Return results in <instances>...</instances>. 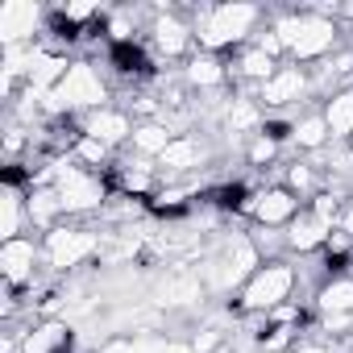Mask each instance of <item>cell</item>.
Listing matches in <instances>:
<instances>
[{"label": "cell", "instance_id": "cell-30", "mask_svg": "<svg viewBox=\"0 0 353 353\" xmlns=\"http://www.w3.org/2000/svg\"><path fill=\"white\" fill-rule=\"evenodd\" d=\"M92 17H96V5H83V0H79V5H67V9H63V21H71V26L92 21Z\"/></svg>", "mask_w": 353, "mask_h": 353}, {"label": "cell", "instance_id": "cell-40", "mask_svg": "<svg viewBox=\"0 0 353 353\" xmlns=\"http://www.w3.org/2000/svg\"><path fill=\"white\" fill-rule=\"evenodd\" d=\"M341 17H353V5H345V9H341Z\"/></svg>", "mask_w": 353, "mask_h": 353}, {"label": "cell", "instance_id": "cell-35", "mask_svg": "<svg viewBox=\"0 0 353 353\" xmlns=\"http://www.w3.org/2000/svg\"><path fill=\"white\" fill-rule=\"evenodd\" d=\"M262 50H266V54H270V59H274V54H279V50H287V46H283V42H279V34H274V30H270V34H266V38H262Z\"/></svg>", "mask_w": 353, "mask_h": 353}, {"label": "cell", "instance_id": "cell-33", "mask_svg": "<svg viewBox=\"0 0 353 353\" xmlns=\"http://www.w3.org/2000/svg\"><path fill=\"white\" fill-rule=\"evenodd\" d=\"M312 212H316V216H320V221H328V225H332V221H336V200H332V196H320V200H316V208H312Z\"/></svg>", "mask_w": 353, "mask_h": 353}, {"label": "cell", "instance_id": "cell-34", "mask_svg": "<svg viewBox=\"0 0 353 353\" xmlns=\"http://www.w3.org/2000/svg\"><path fill=\"white\" fill-rule=\"evenodd\" d=\"M150 188V174L137 170V174H125V192H145Z\"/></svg>", "mask_w": 353, "mask_h": 353}, {"label": "cell", "instance_id": "cell-24", "mask_svg": "<svg viewBox=\"0 0 353 353\" xmlns=\"http://www.w3.org/2000/svg\"><path fill=\"white\" fill-rule=\"evenodd\" d=\"M188 79H192L196 88H216V83L225 79V67H221L212 54H200V59L188 67Z\"/></svg>", "mask_w": 353, "mask_h": 353}, {"label": "cell", "instance_id": "cell-10", "mask_svg": "<svg viewBox=\"0 0 353 353\" xmlns=\"http://www.w3.org/2000/svg\"><path fill=\"white\" fill-rule=\"evenodd\" d=\"M83 133H88V137H96V141H104V145H117V141L133 137L129 117H125V112H112V108H96V112H88Z\"/></svg>", "mask_w": 353, "mask_h": 353}, {"label": "cell", "instance_id": "cell-12", "mask_svg": "<svg viewBox=\"0 0 353 353\" xmlns=\"http://www.w3.org/2000/svg\"><path fill=\"white\" fill-rule=\"evenodd\" d=\"M299 92H303V71L299 67H279V75L262 83V96L258 100L270 104V108H283V104L299 100Z\"/></svg>", "mask_w": 353, "mask_h": 353}, {"label": "cell", "instance_id": "cell-29", "mask_svg": "<svg viewBox=\"0 0 353 353\" xmlns=\"http://www.w3.org/2000/svg\"><path fill=\"white\" fill-rule=\"evenodd\" d=\"M274 150H279V141H274V137H266V133H262V137H258V141H254V150H250V162H254V166H266V162H270V158H274Z\"/></svg>", "mask_w": 353, "mask_h": 353}, {"label": "cell", "instance_id": "cell-1", "mask_svg": "<svg viewBox=\"0 0 353 353\" xmlns=\"http://www.w3.org/2000/svg\"><path fill=\"white\" fill-rule=\"evenodd\" d=\"M258 21V9L254 5H216L204 13V26H200V46L208 50H221V46H233L241 42Z\"/></svg>", "mask_w": 353, "mask_h": 353}, {"label": "cell", "instance_id": "cell-28", "mask_svg": "<svg viewBox=\"0 0 353 353\" xmlns=\"http://www.w3.org/2000/svg\"><path fill=\"white\" fill-rule=\"evenodd\" d=\"M79 158H83V162H104V158H108V145L83 133V137H79Z\"/></svg>", "mask_w": 353, "mask_h": 353}, {"label": "cell", "instance_id": "cell-25", "mask_svg": "<svg viewBox=\"0 0 353 353\" xmlns=\"http://www.w3.org/2000/svg\"><path fill=\"white\" fill-rule=\"evenodd\" d=\"M241 75H250V79H262V83H266V79H274V75H279V67H274V59L258 46V50H250V54L241 59Z\"/></svg>", "mask_w": 353, "mask_h": 353}, {"label": "cell", "instance_id": "cell-32", "mask_svg": "<svg viewBox=\"0 0 353 353\" xmlns=\"http://www.w3.org/2000/svg\"><path fill=\"white\" fill-rule=\"evenodd\" d=\"M287 183H291V192H307V188H312V170L295 162V166H291V174H287Z\"/></svg>", "mask_w": 353, "mask_h": 353}, {"label": "cell", "instance_id": "cell-19", "mask_svg": "<svg viewBox=\"0 0 353 353\" xmlns=\"http://www.w3.org/2000/svg\"><path fill=\"white\" fill-rule=\"evenodd\" d=\"M320 307H324V316H353V283L349 279L345 283H328L320 291Z\"/></svg>", "mask_w": 353, "mask_h": 353}, {"label": "cell", "instance_id": "cell-9", "mask_svg": "<svg viewBox=\"0 0 353 353\" xmlns=\"http://www.w3.org/2000/svg\"><path fill=\"white\" fill-rule=\"evenodd\" d=\"M34 258H38L34 241H26V237L5 241V245H0V274H5V283H9V287L26 283V279L34 274Z\"/></svg>", "mask_w": 353, "mask_h": 353}, {"label": "cell", "instance_id": "cell-17", "mask_svg": "<svg viewBox=\"0 0 353 353\" xmlns=\"http://www.w3.org/2000/svg\"><path fill=\"white\" fill-rule=\"evenodd\" d=\"M324 121L332 137H353V92H336L324 108Z\"/></svg>", "mask_w": 353, "mask_h": 353}, {"label": "cell", "instance_id": "cell-38", "mask_svg": "<svg viewBox=\"0 0 353 353\" xmlns=\"http://www.w3.org/2000/svg\"><path fill=\"white\" fill-rule=\"evenodd\" d=\"M158 204H162V208H179V204H183V192H162Z\"/></svg>", "mask_w": 353, "mask_h": 353}, {"label": "cell", "instance_id": "cell-15", "mask_svg": "<svg viewBox=\"0 0 353 353\" xmlns=\"http://www.w3.org/2000/svg\"><path fill=\"white\" fill-rule=\"evenodd\" d=\"M254 266H258V250H254L250 241H233L229 254H225V262H221V270H216V283H221V287H233V283H241Z\"/></svg>", "mask_w": 353, "mask_h": 353}, {"label": "cell", "instance_id": "cell-11", "mask_svg": "<svg viewBox=\"0 0 353 353\" xmlns=\"http://www.w3.org/2000/svg\"><path fill=\"white\" fill-rule=\"evenodd\" d=\"M67 349H71V328L63 320H46L21 341V353H67Z\"/></svg>", "mask_w": 353, "mask_h": 353}, {"label": "cell", "instance_id": "cell-37", "mask_svg": "<svg viewBox=\"0 0 353 353\" xmlns=\"http://www.w3.org/2000/svg\"><path fill=\"white\" fill-rule=\"evenodd\" d=\"M345 250H349V237L345 233H332L328 237V254H345Z\"/></svg>", "mask_w": 353, "mask_h": 353}, {"label": "cell", "instance_id": "cell-26", "mask_svg": "<svg viewBox=\"0 0 353 353\" xmlns=\"http://www.w3.org/2000/svg\"><path fill=\"white\" fill-rule=\"evenodd\" d=\"M100 353H166V345H145V341H129V336H117V341H108Z\"/></svg>", "mask_w": 353, "mask_h": 353}, {"label": "cell", "instance_id": "cell-20", "mask_svg": "<svg viewBox=\"0 0 353 353\" xmlns=\"http://www.w3.org/2000/svg\"><path fill=\"white\" fill-rule=\"evenodd\" d=\"M59 212H63V204H59V192H50V188H38V192L30 196V221H34V225L50 229Z\"/></svg>", "mask_w": 353, "mask_h": 353}, {"label": "cell", "instance_id": "cell-39", "mask_svg": "<svg viewBox=\"0 0 353 353\" xmlns=\"http://www.w3.org/2000/svg\"><path fill=\"white\" fill-rule=\"evenodd\" d=\"M166 353H196L192 345H166Z\"/></svg>", "mask_w": 353, "mask_h": 353}, {"label": "cell", "instance_id": "cell-18", "mask_svg": "<svg viewBox=\"0 0 353 353\" xmlns=\"http://www.w3.org/2000/svg\"><path fill=\"white\" fill-rule=\"evenodd\" d=\"M21 237V196L9 183L0 192V241H17Z\"/></svg>", "mask_w": 353, "mask_h": 353}, {"label": "cell", "instance_id": "cell-23", "mask_svg": "<svg viewBox=\"0 0 353 353\" xmlns=\"http://www.w3.org/2000/svg\"><path fill=\"white\" fill-rule=\"evenodd\" d=\"M170 141H174V137H170L166 125H141V129H133V145H137L141 154H162Z\"/></svg>", "mask_w": 353, "mask_h": 353}, {"label": "cell", "instance_id": "cell-3", "mask_svg": "<svg viewBox=\"0 0 353 353\" xmlns=\"http://www.w3.org/2000/svg\"><path fill=\"white\" fill-rule=\"evenodd\" d=\"M291 287H295V270L283 266V262H270V266H262L250 279V287L241 295V307L245 312H274V307H283V299L291 295Z\"/></svg>", "mask_w": 353, "mask_h": 353}, {"label": "cell", "instance_id": "cell-27", "mask_svg": "<svg viewBox=\"0 0 353 353\" xmlns=\"http://www.w3.org/2000/svg\"><path fill=\"white\" fill-rule=\"evenodd\" d=\"M258 121V108L250 104V100H233V112H229V125L233 129H250Z\"/></svg>", "mask_w": 353, "mask_h": 353}, {"label": "cell", "instance_id": "cell-2", "mask_svg": "<svg viewBox=\"0 0 353 353\" xmlns=\"http://www.w3.org/2000/svg\"><path fill=\"white\" fill-rule=\"evenodd\" d=\"M104 83H100V75L88 67V63H71V71L63 75V83L46 96L50 100V108H104Z\"/></svg>", "mask_w": 353, "mask_h": 353}, {"label": "cell", "instance_id": "cell-41", "mask_svg": "<svg viewBox=\"0 0 353 353\" xmlns=\"http://www.w3.org/2000/svg\"><path fill=\"white\" fill-rule=\"evenodd\" d=\"M349 225H353V212H349Z\"/></svg>", "mask_w": 353, "mask_h": 353}, {"label": "cell", "instance_id": "cell-21", "mask_svg": "<svg viewBox=\"0 0 353 353\" xmlns=\"http://www.w3.org/2000/svg\"><path fill=\"white\" fill-rule=\"evenodd\" d=\"M291 137H295V145H303V150H320V145L328 141V121H324V117H303V121L291 129Z\"/></svg>", "mask_w": 353, "mask_h": 353}, {"label": "cell", "instance_id": "cell-8", "mask_svg": "<svg viewBox=\"0 0 353 353\" xmlns=\"http://www.w3.org/2000/svg\"><path fill=\"white\" fill-rule=\"evenodd\" d=\"M250 208H254V216H258L262 225H291L295 212H299V196H295L291 188H270V192H262Z\"/></svg>", "mask_w": 353, "mask_h": 353}, {"label": "cell", "instance_id": "cell-6", "mask_svg": "<svg viewBox=\"0 0 353 353\" xmlns=\"http://www.w3.org/2000/svg\"><path fill=\"white\" fill-rule=\"evenodd\" d=\"M42 21V9L30 5V0H5L0 5V42H5V50L21 46Z\"/></svg>", "mask_w": 353, "mask_h": 353}, {"label": "cell", "instance_id": "cell-4", "mask_svg": "<svg viewBox=\"0 0 353 353\" xmlns=\"http://www.w3.org/2000/svg\"><path fill=\"white\" fill-rule=\"evenodd\" d=\"M54 192H59L63 212H88V208H96L104 200V183L92 179V174H83V170H75V166L54 174Z\"/></svg>", "mask_w": 353, "mask_h": 353}, {"label": "cell", "instance_id": "cell-13", "mask_svg": "<svg viewBox=\"0 0 353 353\" xmlns=\"http://www.w3.org/2000/svg\"><path fill=\"white\" fill-rule=\"evenodd\" d=\"M192 299H200V279L192 270H183V266L166 270V279L158 287V303L170 307V303H192Z\"/></svg>", "mask_w": 353, "mask_h": 353}, {"label": "cell", "instance_id": "cell-22", "mask_svg": "<svg viewBox=\"0 0 353 353\" xmlns=\"http://www.w3.org/2000/svg\"><path fill=\"white\" fill-rule=\"evenodd\" d=\"M196 154H200V145L196 141H188V137H174L162 154H158V162L162 166H170V170H188L192 162H196Z\"/></svg>", "mask_w": 353, "mask_h": 353}, {"label": "cell", "instance_id": "cell-16", "mask_svg": "<svg viewBox=\"0 0 353 353\" xmlns=\"http://www.w3.org/2000/svg\"><path fill=\"white\" fill-rule=\"evenodd\" d=\"M154 46L162 54H183L192 46V30L179 21V17H158L154 21Z\"/></svg>", "mask_w": 353, "mask_h": 353}, {"label": "cell", "instance_id": "cell-36", "mask_svg": "<svg viewBox=\"0 0 353 353\" xmlns=\"http://www.w3.org/2000/svg\"><path fill=\"white\" fill-rule=\"evenodd\" d=\"M108 30H112V38H117V42H125V38H129V21H125V17H112V26H108Z\"/></svg>", "mask_w": 353, "mask_h": 353}, {"label": "cell", "instance_id": "cell-5", "mask_svg": "<svg viewBox=\"0 0 353 353\" xmlns=\"http://www.w3.org/2000/svg\"><path fill=\"white\" fill-rule=\"evenodd\" d=\"M96 237L92 233H83V229H50V237H46V254H50V266L54 270H71V266H79L83 258H92L96 254Z\"/></svg>", "mask_w": 353, "mask_h": 353}, {"label": "cell", "instance_id": "cell-31", "mask_svg": "<svg viewBox=\"0 0 353 353\" xmlns=\"http://www.w3.org/2000/svg\"><path fill=\"white\" fill-rule=\"evenodd\" d=\"M216 345H221V332H216V328H200V332H196V341H192V349H196V353H212Z\"/></svg>", "mask_w": 353, "mask_h": 353}, {"label": "cell", "instance_id": "cell-14", "mask_svg": "<svg viewBox=\"0 0 353 353\" xmlns=\"http://www.w3.org/2000/svg\"><path fill=\"white\" fill-rule=\"evenodd\" d=\"M328 237H332V225L320 221L316 212H307V216H295V221H291L287 245H291V250H316V245H328Z\"/></svg>", "mask_w": 353, "mask_h": 353}, {"label": "cell", "instance_id": "cell-7", "mask_svg": "<svg viewBox=\"0 0 353 353\" xmlns=\"http://www.w3.org/2000/svg\"><path fill=\"white\" fill-rule=\"evenodd\" d=\"M332 42H336V26H332L328 17H316V13H312V17H299L291 54H295V59H320V54L332 50Z\"/></svg>", "mask_w": 353, "mask_h": 353}]
</instances>
